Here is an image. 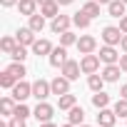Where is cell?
Listing matches in <instances>:
<instances>
[{
  "instance_id": "obj_30",
  "label": "cell",
  "mask_w": 127,
  "mask_h": 127,
  "mask_svg": "<svg viewBox=\"0 0 127 127\" xmlns=\"http://www.w3.org/2000/svg\"><path fill=\"white\" fill-rule=\"evenodd\" d=\"M15 82H18V80H15V77H13L8 70H5L3 75H0V87H5V90H13V87H15Z\"/></svg>"
},
{
  "instance_id": "obj_45",
  "label": "cell",
  "mask_w": 127,
  "mask_h": 127,
  "mask_svg": "<svg viewBox=\"0 0 127 127\" xmlns=\"http://www.w3.org/2000/svg\"><path fill=\"white\" fill-rule=\"evenodd\" d=\"M77 127H90V125H85V122H82V125H77Z\"/></svg>"
},
{
  "instance_id": "obj_46",
  "label": "cell",
  "mask_w": 127,
  "mask_h": 127,
  "mask_svg": "<svg viewBox=\"0 0 127 127\" xmlns=\"http://www.w3.org/2000/svg\"><path fill=\"white\" fill-rule=\"evenodd\" d=\"M0 127H8V125H0Z\"/></svg>"
},
{
  "instance_id": "obj_12",
  "label": "cell",
  "mask_w": 127,
  "mask_h": 127,
  "mask_svg": "<svg viewBox=\"0 0 127 127\" xmlns=\"http://www.w3.org/2000/svg\"><path fill=\"white\" fill-rule=\"evenodd\" d=\"M60 72L65 75L67 80H77V77H80V72H82V67H80V62H75V60H67L65 65L60 67Z\"/></svg>"
},
{
  "instance_id": "obj_42",
  "label": "cell",
  "mask_w": 127,
  "mask_h": 127,
  "mask_svg": "<svg viewBox=\"0 0 127 127\" xmlns=\"http://www.w3.org/2000/svg\"><path fill=\"white\" fill-rule=\"evenodd\" d=\"M97 3H100V5H110V3H112V0H97Z\"/></svg>"
},
{
  "instance_id": "obj_3",
  "label": "cell",
  "mask_w": 127,
  "mask_h": 127,
  "mask_svg": "<svg viewBox=\"0 0 127 127\" xmlns=\"http://www.w3.org/2000/svg\"><path fill=\"white\" fill-rule=\"evenodd\" d=\"M122 35H125V32L120 30V25H117V28H115V25H107V28L102 30V42H105V45H115V47H117V45L122 42Z\"/></svg>"
},
{
  "instance_id": "obj_17",
  "label": "cell",
  "mask_w": 127,
  "mask_h": 127,
  "mask_svg": "<svg viewBox=\"0 0 127 127\" xmlns=\"http://www.w3.org/2000/svg\"><path fill=\"white\" fill-rule=\"evenodd\" d=\"M75 105H77V97H75L72 92H67V95H60V97H57V107H60V110H72Z\"/></svg>"
},
{
  "instance_id": "obj_26",
  "label": "cell",
  "mask_w": 127,
  "mask_h": 127,
  "mask_svg": "<svg viewBox=\"0 0 127 127\" xmlns=\"http://www.w3.org/2000/svg\"><path fill=\"white\" fill-rule=\"evenodd\" d=\"M87 87H90L92 92H100V90L105 87V77L97 75V72H95V75H87Z\"/></svg>"
},
{
  "instance_id": "obj_5",
  "label": "cell",
  "mask_w": 127,
  "mask_h": 127,
  "mask_svg": "<svg viewBox=\"0 0 127 127\" xmlns=\"http://www.w3.org/2000/svg\"><path fill=\"white\" fill-rule=\"evenodd\" d=\"M52 112H55V107H52L47 100H42V102H37V107L32 110V117H35L37 122H50V120H52Z\"/></svg>"
},
{
  "instance_id": "obj_37",
  "label": "cell",
  "mask_w": 127,
  "mask_h": 127,
  "mask_svg": "<svg viewBox=\"0 0 127 127\" xmlns=\"http://www.w3.org/2000/svg\"><path fill=\"white\" fill-rule=\"evenodd\" d=\"M120 30H122V32H127V15H122V18H120Z\"/></svg>"
},
{
  "instance_id": "obj_34",
  "label": "cell",
  "mask_w": 127,
  "mask_h": 127,
  "mask_svg": "<svg viewBox=\"0 0 127 127\" xmlns=\"http://www.w3.org/2000/svg\"><path fill=\"white\" fill-rule=\"evenodd\" d=\"M8 127H28V122H25L23 117H10V122H8Z\"/></svg>"
},
{
  "instance_id": "obj_25",
  "label": "cell",
  "mask_w": 127,
  "mask_h": 127,
  "mask_svg": "<svg viewBox=\"0 0 127 127\" xmlns=\"http://www.w3.org/2000/svg\"><path fill=\"white\" fill-rule=\"evenodd\" d=\"M28 20H30L28 25H30L35 32H42V30H45V15H42V13H35V15H30Z\"/></svg>"
},
{
  "instance_id": "obj_20",
  "label": "cell",
  "mask_w": 127,
  "mask_h": 127,
  "mask_svg": "<svg viewBox=\"0 0 127 127\" xmlns=\"http://www.w3.org/2000/svg\"><path fill=\"white\" fill-rule=\"evenodd\" d=\"M32 52H35V55H50V52H52V45H50V40H45V37L35 40V45H32Z\"/></svg>"
},
{
  "instance_id": "obj_43",
  "label": "cell",
  "mask_w": 127,
  "mask_h": 127,
  "mask_svg": "<svg viewBox=\"0 0 127 127\" xmlns=\"http://www.w3.org/2000/svg\"><path fill=\"white\" fill-rule=\"evenodd\" d=\"M45 3H52V0H37V5H45Z\"/></svg>"
},
{
  "instance_id": "obj_27",
  "label": "cell",
  "mask_w": 127,
  "mask_h": 127,
  "mask_svg": "<svg viewBox=\"0 0 127 127\" xmlns=\"http://www.w3.org/2000/svg\"><path fill=\"white\" fill-rule=\"evenodd\" d=\"M80 10H82L85 15H90V18H97V15H100V3H97V0H87Z\"/></svg>"
},
{
  "instance_id": "obj_47",
  "label": "cell",
  "mask_w": 127,
  "mask_h": 127,
  "mask_svg": "<svg viewBox=\"0 0 127 127\" xmlns=\"http://www.w3.org/2000/svg\"><path fill=\"white\" fill-rule=\"evenodd\" d=\"M122 3H127V0H122Z\"/></svg>"
},
{
  "instance_id": "obj_28",
  "label": "cell",
  "mask_w": 127,
  "mask_h": 127,
  "mask_svg": "<svg viewBox=\"0 0 127 127\" xmlns=\"http://www.w3.org/2000/svg\"><path fill=\"white\" fill-rule=\"evenodd\" d=\"M92 105H95L97 110L107 107V105H110V95H107V92H102V90H100V92H95V95H92Z\"/></svg>"
},
{
  "instance_id": "obj_29",
  "label": "cell",
  "mask_w": 127,
  "mask_h": 127,
  "mask_svg": "<svg viewBox=\"0 0 127 127\" xmlns=\"http://www.w3.org/2000/svg\"><path fill=\"white\" fill-rule=\"evenodd\" d=\"M77 35L72 32V30H65V32H60V45H65V47H70V45H77Z\"/></svg>"
},
{
  "instance_id": "obj_1",
  "label": "cell",
  "mask_w": 127,
  "mask_h": 127,
  "mask_svg": "<svg viewBox=\"0 0 127 127\" xmlns=\"http://www.w3.org/2000/svg\"><path fill=\"white\" fill-rule=\"evenodd\" d=\"M10 95L15 97V102H25L28 97H32V85H30V82H25V80H18V82H15V87L10 90Z\"/></svg>"
},
{
  "instance_id": "obj_2",
  "label": "cell",
  "mask_w": 127,
  "mask_h": 127,
  "mask_svg": "<svg viewBox=\"0 0 127 127\" xmlns=\"http://www.w3.org/2000/svg\"><path fill=\"white\" fill-rule=\"evenodd\" d=\"M100 55H95V52H90V55H82V60H80V67H82V72L85 75H95L97 70H100Z\"/></svg>"
},
{
  "instance_id": "obj_19",
  "label": "cell",
  "mask_w": 127,
  "mask_h": 127,
  "mask_svg": "<svg viewBox=\"0 0 127 127\" xmlns=\"http://www.w3.org/2000/svg\"><path fill=\"white\" fill-rule=\"evenodd\" d=\"M90 23H92V18H90V15H85L82 10L72 15V25H75V28H80V30H87V28H90Z\"/></svg>"
},
{
  "instance_id": "obj_40",
  "label": "cell",
  "mask_w": 127,
  "mask_h": 127,
  "mask_svg": "<svg viewBox=\"0 0 127 127\" xmlns=\"http://www.w3.org/2000/svg\"><path fill=\"white\" fill-rule=\"evenodd\" d=\"M120 95H122V97L127 100V85H122V87H120Z\"/></svg>"
},
{
  "instance_id": "obj_31",
  "label": "cell",
  "mask_w": 127,
  "mask_h": 127,
  "mask_svg": "<svg viewBox=\"0 0 127 127\" xmlns=\"http://www.w3.org/2000/svg\"><path fill=\"white\" fill-rule=\"evenodd\" d=\"M32 112H30V107L25 105V102H18L15 105V112H13V117H23V120H28Z\"/></svg>"
},
{
  "instance_id": "obj_22",
  "label": "cell",
  "mask_w": 127,
  "mask_h": 127,
  "mask_svg": "<svg viewBox=\"0 0 127 127\" xmlns=\"http://www.w3.org/2000/svg\"><path fill=\"white\" fill-rule=\"evenodd\" d=\"M5 70H8V72H10V75H13L15 80H23V77L28 75V72H25V65H23V62H15V60L10 62V65H8Z\"/></svg>"
},
{
  "instance_id": "obj_16",
  "label": "cell",
  "mask_w": 127,
  "mask_h": 127,
  "mask_svg": "<svg viewBox=\"0 0 127 127\" xmlns=\"http://www.w3.org/2000/svg\"><path fill=\"white\" fill-rule=\"evenodd\" d=\"M40 13L45 15V18H57L60 15V3H57V0H52V3H45V5H40Z\"/></svg>"
},
{
  "instance_id": "obj_11",
  "label": "cell",
  "mask_w": 127,
  "mask_h": 127,
  "mask_svg": "<svg viewBox=\"0 0 127 127\" xmlns=\"http://www.w3.org/2000/svg\"><path fill=\"white\" fill-rule=\"evenodd\" d=\"M115 122H117V115H115V110H110V107H102V110L97 112V125H100V127H115Z\"/></svg>"
},
{
  "instance_id": "obj_15",
  "label": "cell",
  "mask_w": 127,
  "mask_h": 127,
  "mask_svg": "<svg viewBox=\"0 0 127 127\" xmlns=\"http://www.w3.org/2000/svg\"><path fill=\"white\" fill-rule=\"evenodd\" d=\"M18 10H20V15H35L37 13V0H20L18 3Z\"/></svg>"
},
{
  "instance_id": "obj_44",
  "label": "cell",
  "mask_w": 127,
  "mask_h": 127,
  "mask_svg": "<svg viewBox=\"0 0 127 127\" xmlns=\"http://www.w3.org/2000/svg\"><path fill=\"white\" fill-rule=\"evenodd\" d=\"M62 127H75V125H72V122H65V125H62Z\"/></svg>"
},
{
  "instance_id": "obj_41",
  "label": "cell",
  "mask_w": 127,
  "mask_h": 127,
  "mask_svg": "<svg viewBox=\"0 0 127 127\" xmlns=\"http://www.w3.org/2000/svg\"><path fill=\"white\" fill-rule=\"evenodd\" d=\"M57 3H60V5H72L75 0H57Z\"/></svg>"
},
{
  "instance_id": "obj_36",
  "label": "cell",
  "mask_w": 127,
  "mask_h": 127,
  "mask_svg": "<svg viewBox=\"0 0 127 127\" xmlns=\"http://www.w3.org/2000/svg\"><path fill=\"white\" fill-rule=\"evenodd\" d=\"M120 67H122V72H127V52L120 57Z\"/></svg>"
},
{
  "instance_id": "obj_38",
  "label": "cell",
  "mask_w": 127,
  "mask_h": 127,
  "mask_svg": "<svg viewBox=\"0 0 127 127\" xmlns=\"http://www.w3.org/2000/svg\"><path fill=\"white\" fill-rule=\"evenodd\" d=\"M120 47H122V52H127V32L122 35V42H120Z\"/></svg>"
},
{
  "instance_id": "obj_10",
  "label": "cell",
  "mask_w": 127,
  "mask_h": 127,
  "mask_svg": "<svg viewBox=\"0 0 127 127\" xmlns=\"http://www.w3.org/2000/svg\"><path fill=\"white\" fill-rule=\"evenodd\" d=\"M77 50H80V55H90V52L97 50V40H95L92 35H80V40H77Z\"/></svg>"
},
{
  "instance_id": "obj_7",
  "label": "cell",
  "mask_w": 127,
  "mask_h": 127,
  "mask_svg": "<svg viewBox=\"0 0 127 127\" xmlns=\"http://www.w3.org/2000/svg\"><path fill=\"white\" fill-rule=\"evenodd\" d=\"M70 82H72V80H67L65 75L60 72V75H57V77L50 82V87H52V95H57V97H60V95H67V92H70Z\"/></svg>"
},
{
  "instance_id": "obj_24",
  "label": "cell",
  "mask_w": 127,
  "mask_h": 127,
  "mask_svg": "<svg viewBox=\"0 0 127 127\" xmlns=\"http://www.w3.org/2000/svg\"><path fill=\"white\" fill-rule=\"evenodd\" d=\"M18 45H20V42H18V37H13V35H5L3 40H0V47H3L5 55H13V50H15Z\"/></svg>"
},
{
  "instance_id": "obj_23",
  "label": "cell",
  "mask_w": 127,
  "mask_h": 127,
  "mask_svg": "<svg viewBox=\"0 0 127 127\" xmlns=\"http://www.w3.org/2000/svg\"><path fill=\"white\" fill-rule=\"evenodd\" d=\"M125 8H127V3H122V0H112V3L107 5V13L112 18H122L125 15Z\"/></svg>"
},
{
  "instance_id": "obj_14",
  "label": "cell",
  "mask_w": 127,
  "mask_h": 127,
  "mask_svg": "<svg viewBox=\"0 0 127 127\" xmlns=\"http://www.w3.org/2000/svg\"><path fill=\"white\" fill-rule=\"evenodd\" d=\"M120 72H122L120 62H115V65H105L102 77H105V82H117V80H120Z\"/></svg>"
},
{
  "instance_id": "obj_32",
  "label": "cell",
  "mask_w": 127,
  "mask_h": 127,
  "mask_svg": "<svg viewBox=\"0 0 127 127\" xmlns=\"http://www.w3.org/2000/svg\"><path fill=\"white\" fill-rule=\"evenodd\" d=\"M112 110H115V115H117V117H125V120H127V100H125V97H120V100L115 102V107H112Z\"/></svg>"
},
{
  "instance_id": "obj_39",
  "label": "cell",
  "mask_w": 127,
  "mask_h": 127,
  "mask_svg": "<svg viewBox=\"0 0 127 127\" xmlns=\"http://www.w3.org/2000/svg\"><path fill=\"white\" fill-rule=\"evenodd\" d=\"M40 127H57V125H55V122L50 120V122H40Z\"/></svg>"
},
{
  "instance_id": "obj_13",
  "label": "cell",
  "mask_w": 127,
  "mask_h": 127,
  "mask_svg": "<svg viewBox=\"0 0 127 127\" xmlns=\"http://www.w3.org/2000/svg\"><path fill=\"white\" fill-rule=\"evenodd\" d=\"M70 25H72V18L70 15H57V18H52L50 30L52 32H65V30H70Z\"/></svg>"
},
{
  "instance_id": "obj_8",
  "label": "cell",
  "mask_w": 127,
  "mask_h": 127,
  "mask_svg": "<svg viewBox=\"0 0 127 127\" xmlns=\"http://www.w3.org/2000/svg\"><path fill=\"white\" fill-rule=\"evenodd\" d=\"M120 52H117V47L115 45H105V47H100V60L105 62V65H115V62H120Z\"/></svg>"
},
{
  "instance_id": "obj_33",
  "label": "cell",
  "mask_w": 127,
  "mask_h": 127,
  "mask_svg": "<svg viewBox=\"0 0 127 127\" xmlns=\"http://www.w3.org/2000/svg\"><path fill=\"white\" fill-rule=\"evenodd\" d=\"M15 62H25V57H28V47L25 45H18L15 50H13V55H10Z\"/></svg>"
},
{
  "instance_id": "obj_35",
  "label": "cell",
  "mask_w": 127,
  "mask_h": 127,
  "mask_svg": "<svg viewBox=\"0 0 127 127\" xmlns=\"http://www.w3.org/2000/svg\"><path fill=\"white\" fill-rule=\"evenodd\" d=\"M20 3V0H0V5H3V8H13V5H18Z\"/></svg>"
},
{
  "instance_id": "obj_4",
  "label": "cell",
  "mask_w": 127,
  "mask_h": 127,
  "mask_svg": "<svg viewBox=\"0 0 127 127\" xmlns=\"http://www.w3.org/2000/svg\"><path fill=\"white\" fill-rule=\"evenodd\" d=\"M50 95H52V87H50V82H47V80H42V77H40V80H35V82H32V97H35L37 102L47 100Z\"/></svg>"
},
{
  "instance_id": "obj_18",
  "label": "cell",
  "mask_w": 127,
  "mask_h": 127,
  "mask_svg": "<svg viewBox=\"0 0 127 127\" xmlns=\"http://www.w3.org/2000/svg\"><path fill=\"white\" fill-rule=\"evenodd\" d=\"M15 97L10 95V97H3V100H0V112H3L5 117H13V112H15Z\"/></svg>"
},
{
  "instance_id": "obj_9",
  "label": "cell",
  "mask_w": 127,
  "mask_h": 127,
  "mask_svg": "<svg viewBox=\"0 0 127 127\" xmlns=\"http://www.w3.org/2000/svg\"><path fill=\"white\" fill-rule=\"evenodd\" d=\"M15 37H18V42H20V45H25V47H32V45H35V40H37V37H35V30H32L30 25H28V28H18Z\"/></svg>"
},
{
  "instance_id": "obj_21",
  "label": "cell",
  "mask_w": 127,
  "mask_h": 127,
  "mask_svg": "<svg viewBox=\"0 0 127 127\" xmlns=\"http://www.w3.org/2000/svg\"><path fill=\"white\" fill-rule=\"evenodd\" d=\"M67 112H70V115H67V122H72L75 127L85 122V110H82V107H77V105H75V107H72V110H67Z\"/></svg>"
},
{
  "instance_id": "obj_6",
  "label": "cell",
  "mask_w": 127,
  "mask_h": 127,
  "mask_svg": "<svg viewBox=\"0 0 127 127\" xmlns=\"http://www.w3.org/2000/svg\"><path fill=\"white\" fill-rule=\"evenodd\" d=\"M47 60H50V65H52V67H62V65L70 60V57H67V47H65V45L52 47V52L47 55Z\"/></svg>"
}]
</instances>
